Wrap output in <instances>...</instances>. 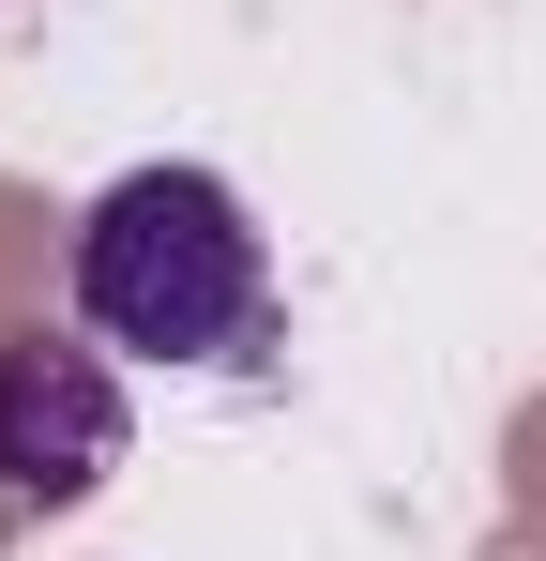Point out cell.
<instances>
[{"mask_svg":"<svg viewBox=\"0 0 546 561\" xmlns=\"http://www.w3.org/2000/svg\"><path fill=\"white\" fill-rule=\"evenodd\" d=\"M77 319L137 365H259L273 350V243L213 168H122L77 213Z\"/></svg>","mask_w":546,"mask_h":561,"instance_id":"1","label":"cell"},{"mask_svg":"<svg viewBox=\"0 0 546 561\" xmlns=\"http://www.w3.org/2000/svg\"><path fill=\"white\" fill-rule=\"evenodd\" d=\"M122 470V379L77 334H15L0 350V485L15 501H91Z\"/></svg>","mask_w":546,"mask_h":561,"instance_id":"2","label":"cell"}]
</instances>
